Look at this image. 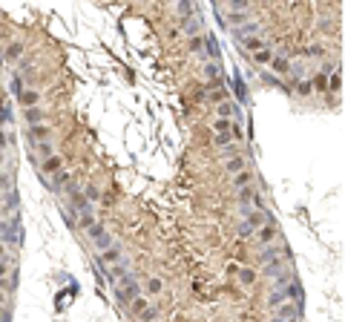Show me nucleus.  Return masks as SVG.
Segmentation results:
<instances>
[{
    "mask_svg": "<svg viewBox=\"0 0 345 322\" xmlns=\"http://www.w3.org/2000/svg\"><path fill=\"white\" fill-rule=\"evenodd\" d=\"M138 293H141V285H138V279H135L132 273H124V276L115 282V299H118L124 308L138 296Z\"/></svg>",
    "mask_w": 345,
    "mask_h": 322,
    "instance_id": "nucleus-1",
    "label": "nucleus"
},
{
    "mask_svg": "<svg viewBox=\"0 0 345 322\" xmlns=\"http://www.w3.org/2000/svg\"><path fill=\"white\" fill-rule=\"evenodd\" d=\"M87 236H90V242H92V245L101 250V253H104L107 248H112V236L107 233V227L101 225V222H95V225L87 230Z\"/></svg>",
    "mask_w": 345,
    "mask_h": 322,
    "instance_id": "nucleus-2",
    "label": "nucleus"
},
{
    "mask_svg": "<svg viewBox=\"0 0 345 322\" xmlns=\"http://www.w3.org/2000/svg\"><path fill=\"white\" fill-rule=\"evenodd\" d=\"M276 236H279V227H276V222L271 219V222H265V225L256 230V239H259V245L262 248H271L273 242H276Z\"/></svg>",
    "mask_w": 345,
    "mask_h": 322,
    "instance_id": "nucleus-3",
    "label": "nucleus"
},
{
    "mask_svg": "<svg viewBox=\"0 0 345 322\" xmlns=\"http://www.w3.org/2000/svg\"><path fill=\"white\" fill-rule=\"evenodd\" d=\"M121 253H124V250H121V245H118V242H112V248H107V250H104V253L98 256V268H109V265H118V262H121Z\"/></svg>",
    "mask_w": 345,
    "mask_h": 322,
    "instance_id": "nucleus-4",
    "label": "nucleus"
},
{
    "mask_svg": "<svg viewBox=\"0 0 345 322\" xmlns=\"http://www.w3.org/2000/svg\"><path fill=\"white\" fill-rule=\"evenodd\" d=\"M61 170H63L61 156H49V159L40 161V173H43V176H55V173H61Z\"/></svg>",
    "mask_w": 345,
    "mask_h": 322,
    "instance_id": "nucleus-5",
    "label": "nucleus"
},
{
    "mask_svg": "<svg viewBox=\"0 0 345 322\" xmlns=\"http://www.w3.org/2000/svg\"><path fill=\"white\" fill-rule=\"evenodd\" d=\"M201 52H207L210 64H219V61H221L219 43H216V37H213V35H204V49H201Z\"/></svg>",
    "mask_w": 345,
    "mask_h": 322,
    "instance_id": "nucleus-6",
    "label": "nucleus"
},
{
    "mask_svg": "<svg viewBox=\"0 0 345 322\" xmlns=\"http://www.w3.org/2000/svg\"><path fill=\"white\" fill-rule=\"evenodd\" d=\"M49 135H52V129L46 127V124H37V127H29V129H26V138H29L32 144H35V141L40 144V141H46Z\"/></svg>",
    "mask_w": 345,
    "mask_h": 322,
    "instance_id": "nucleus-7",
    "label": "nucleus"
},
{
    "mask_svg": "<svg viewBox=\"0 0 345 322\" xmlns=\"http://www.w3.org/2000/svg\"><path fill=\"white\" fill-rule=\"evenodd\" d=\"M23 121H26L29 127L43 124V109H40V107H29V109H23Z\"/></svg>",
    "mask_w": 345,
    "mask_h": 322,
    "instance_id": "nucleus-8",
    "label": "nucleus"
},
{
    "mask_svg": "<svg viewBox=\"0 0 345 322\" xmlns=\"http://www.w3.org/2000/svg\"><path fill=\"white\" fill-rule=\"evenodd\" d=\"M3 58H6L9 64L20 61V58H23V43H9V46L3 49Z\"/></svg>",
    "mask_w": 345,
    "mask_h": 322,
    "instance_id": "nucleus-9",
    "label": "nucleus"
},
{
    "mask_svg": "<svg viewBox=\"0 0 345 322\" xmlns=\"http://www.w3.org/2000/svg\"><path fill=\"white\" fill-rule=\"evenodd\" d=\"M18 101H20V107H23V109H29V107H37L40 95H37V89H23V92L18 95Z\"/></svg>",
    "mask_w": 345,
    "mask_h": 322,
    "instance_id": "nucleus-10",
    "label": "nucleus"
},
{
    "mask_svg": "<svg viewBox=\"0 0 345 322\" xmlns=\"http://www.w3.org/2000/svg\"><path fill=\"white\" fill-rule=\"evenodd\" d=\"M227 23H230V26H245V23H251V9H248V12H227Z\"/></svg>",
    "mask_w": 345,
    "mask_h": 322,
    "instance_id": "nucleus-11",
    "label": "nucleus"
},
{
    "mask_svg": "<svg viewBox=\"0 0 345 322\" xmlns=\"http://www.w3.org/2000/svg\"><path fill=\"white\" fill-rule=\"evenodd\" d=\"M141 290H144V296H147V299H150V296H158V293L164 290V282L153 276V279H147V282H144V288H141Z\"/></svg>",
    "mask_w": 345,
    "mask_h": 322,
    "instance_id": "nucleus-12",
    "label": "nucleus"
},
{
    "mask_svg": "<svg viewBox=\"0 0 345 322\" xmlns=\"http://www.w3.org/2000/svg\"><path fill=\"white\" fill-rule=\"evenodd\" d=\"M147 305H150V299H147L144 293H138V296H135V299H132V302H129L127 308H129V314H132V317H138V314H141V311H144Z\"/></svg>",
    "mask_w": 345,
    "mask_h": 322,
    "instance_id": "nucleus-13",
    "label": "nucleus"
},
{
    "mask_svg": "<svg viewBox=\"0 0 345 322\" xmlns=\"http://www.w3.org/2000/svg\"><path fill=\"white\" fill-rule=\"evenodd\" d=\"M242 46H245L251 55H256V52H259V49H265L268 43H265L262 37H256V35H253V37H242Z\"/></svg>",
    "mask_w": 345,
    "mask_h": 322,
    "instance_id": "nucleus-14",
    "label": "nucleus"
},
{
    "mask_svg": "<svg viewBox=\"0 0 345 322\" xmlns=\"http://www.w3.org/2000/svg\"><path fill=\"white\" fill-rule=\"evenodd\" d=\"M251 184H253V173H251V170H242V173L233 176V187L242 190V187H251Z\"/></svg>",
    "mask_w": 345,
    "mask_h": 322,
    "instance_id": "nucleus-15",
    "label": "nucleus"
},
{
    "mask_svg": "<svg viewBox=\"0 0 345 322\" xmlns=\"http://www.w3.org/2000/svg\"><path fill=\"white\" fill-rule=\"evenodd\" d=\"M224 167H227V173H233V176H236V173H242V170L248 167V161L242 159V156H233V159H227V164H224Z\"/></svg>",
    "mask_w": 345,
    "mask_h": 322,
    "instance_id": "nucleus-16",
    "label": "nucleus"
},
{
    "mask_svg": "<svg viewBox=\"0 0 345 322\" xmlns=\"http://www.w3.org/2000/svg\"><path fill=\"white\" fill-rule=\"evenodd\" d=\"M259 32V23H245V26H242V29H233V37H239V40H242V37H253V35Z\"/></svg>",
    "mask_w": 345,
    "mask_h": 322,
    "instance_id": "nucleus-17",
    "label": "nucleus"
},
{
    "mask_svg": "<svg viewBox=\"0 0 345 322\" xmlns=\"http://www.w3.org/2000/svg\"><path fill=\"white\" fill-rule=\"evenodd\" d=\"M285 268H288V262H285V259H276V262H271V265H265V276H271V279H273L276 273H282Z\"/></svg>",
    "mask_w": 345,
    "mask_h": 322,
    "instance_id": "nucleus-18",
    "label": "nucleus"
},
{
    "mask_svg": "<svg viewBox=\"0 0 345 322\" xmlns=\"http://www.w3.org/2000/svg\"><path fill=\"white\" fill-rule=\"evenodd\" d=\"M69 181H72V179H69V173H55V176H52V190H66V184H69Z\"/></svg>",
    "mask_w": 345,
    "mask_h": 322,
    "instance_id": "nucleus-19",
    "label": "nucleus"
},
{
    "mask_svg": "<svg viewBox=\"0 0 345 322\" xmlns=\"http://www.w3.org/2000/svg\"><path fill=\"white\" fill-rule=\"evenodd\" d=\"M273 58H276V55H273V49H271V46H265V49H259V52L253 55V61H256V64H271Z\"/></svg>",
    "mask_w": 345,
    "mask_h": 322,
    "instance_id": "nucleus-20",
    "label": "nucleus"
},
{
    "mask_svg": "<svg viewBox=\"0 0 345 322\" xmlns=\"http://www.w3.org/2000/svg\"><path fill=\"white\" fill-rule=\"evenodd\" d=\"M239 282H242L245 288H251L253 282H256V270H251V268H242V270H239Z\"/></svg>",
    "mask_w": 345,
    "mask_h": 322,
    "instance_id": "nucleus-21",
    "label": "nucleus"
},
{
    "mask_svg": "<svg viewBox=\"0 0 345 322\" xmlns=\"http://www.w3.org/2000/svg\"><path fill=\"white\" fill-rule=\"evenodd\" d=\"M328 87H331V92H334V95L340 92V87H343V75H340V69H337V72H331V78H328Z\"/></svg>",
    "mask_w": 345,
    "mask_h": 322,
    "instance_id": "nucleus-22",
    "label": "nucleus"
},
{
    "mask_svg": "<svg viewBox=\"0 0 345 322\" xmlns=\"http://www.w3.org/2000/svg\"><path fill=\"white\" fill-rule=\"evenodd\" d=\"M84 198H87V201H90V204H95V201H98V198H101V190H98V187H95V184H90V187H84Z\"/></svg>",
    "mask_w": 345,
    "mask_h": 322,
    "instance_id": "nucleus-23",
    "label": "nucleus"
},
{
    "mask_svg": "<svg viewBox=\"0 0 345 322\" xmlns=\"http://www.w3.org/2000/svg\"><path fill=\"white\" fill-rule=\"evenodd\" d=\"M92 225H95V216H92V213H81V216H78V227H81V230H90Z\"/></svg>",
    "mask_w": 345,
    "mask_h": 322,
    "instance_id": "nucleus-24",
    "label": "nucleus"
},
{
    "mask_svg": "<svg viewBox=\"0 0 345 322\" xmlns=\"http://www.w3.org/2000/svg\"><path fill=\"white\" fill-rule=\"evenodd\" d=\"M12 92H15V95L23 92V75H20V72H15V78H12Z\"/></svg>",
    "mask_w": 345,
    "mask_h": 322,
    "instance_id": "nucleus-25",
    "label": "nucleus"
},
{
    "mask_svg": "<svg viewBox=\"0 0 345 322\" xmlns=\"http://www.w3.org/2000/svg\"><path fill=\"white\" fill-rule=\"evenodd\" d=\"M37 153H40L43 159H49V156H55V150H52V144H49V141H40V144H37Z\"/></svg>",
    "mask_w": 345,
    "mask_h": 322,
    "instance_id": "nucleus-26",
    "label": "nucleus"
},
{
    "mask_svg": "<svg viewBox=\"0 0 345 322\" xmlns=\"http://www.w3.org/2000/svg\"><path fill=\"white\" fill-rule=\"evenodd\" d=\"M253 230H256V227H253L248 219H245V222L239 225V236H242V239H248V236H253Z\"/></svg>",
    "mask_w": 345,
    "mask_h": 322,
    "instance_id": "nucleus-27",
    "label": "nucleus"
},
{
    "mask_svg": "<svg viewBox=\"0 0 345 322\" xmlns=\"http://www.w3.org/2000/svg\"><path fill=\"white\" fill-rule=\"evenodd\" d=\"M204 72H207V78H219L221 69H219V64H207L204 66Z\"/></svg>",
    "mask_w": 345,
    "mask_h": 322,
    "instance_id": "nucleus-28",
    "label": "nucleus"
},
{
    "mask_svg": "<svg viewBox=\"0 0 345 322\" xmlns=\"http://www.w3.org/2000/svg\"><path fill=\"white\" fill-rule=\"evenodd\" d=\"M190 49H193V52H201V49H204V37H193V40H190Z\"/></svg>",
    "mask_w": 345,
    "mask_h": 322,
    "instance_id": "nucleus-29",
    "label": "nucleus"
},
{
    "mask_svg": "<svg viewBox=\"0 0 345 322\" xmlns=\"http://www.w3.org/2000/svg\"><path fill=\"white\" fill-rule=\"evenodd\" d=\"M12 121V109L9 107H0V124H9Z\"/></svg>",
    "mask_w": 345,
    "mask_h": 322,
    "instance_id": "nucleus-30",
    "label": "nucleus"
},
{
    "mask_svg": "<svg viewBox=\"0 0 345 322\" xmlns=\"http://www.w3.org/2000/svg\"><path fill=\"white\" fill-rule=\"evenodd\" d=\"M236 92H239V98H242V101H248V87H245L239 78H236Z\"/></svg>",
    "mask_w": 345,
    "mask_h": 322,
    "instance_id": "nucleus-31",
    "label": "nucleus"
},
{
    "mask_svg": "<svg viewBox=\"0 0 345 322\" xmlns=\"http://www.w3.org/2000/svg\"><path fill=\"white\" fill-rule=\"evenodd\" d=\"M271 64L276 66V69H279V72H282V75H285V72H288V69H291V66H288V61H282V58H273V61H271Z\"/></svg>",
    "mask_w": 345,
    "mask_h": 322,
    "instance_id": "nucleus-32",
    "label": "nucleus"
},
{
    "mask_svg": "<svg viewBox=\"0 0 345 322\" xmlns=\"http://www.w3.org/2000/svg\"><path fill=\"white\" fill-rule=\"evenodd\" d=\"M221 156H224V159H233V156H239V147H233V144H230V147H224V150H221Z\"/></svg>",
    "mask_w": 345,
    "mask_h": 322,
    "instance_id": "nucleus-33",
    "label": "nucleus"
},
{
    "mask_svg": "<svg viewBox=\"0 0 345 322\" xmlns=\"http://www.w3.org/2000/svg\"><path fill=\"white\" fill-rule=\"evenodd\" d=\"M190 12H193V9H190V3H179V15H184V18H187Z\"/></svg>",
    "mask_w": 345,
    "mask_h": 322,
    "instance_id": "nucleus-34",
    "label": "nucleus"
},
{
    "mask_svg": "<svg viewBox=\"0 0 345 322\" xmlns=\"http://www.w3.org/2000/svg\"><path fill=\"white\" fill-rule=\"evenodd\" d=\"M199 26H201L199 20H190V23H187V32H190V35H196V32H199Z\"/></svg>",
    "mask_w": 345,
    "mask_h": 322,
    "instance_id": "nucleus-35",
    "label": "nucleus"
},
{
    "mask_svg": "<svg viewBox=\"0 0 345 322\" xmlns=\"http://www.w3.org/2000/svg\"><path fill=\"white\" fill-rule=\"evenodd\" d=\"M6 270H9V265H6V262H0V282H3V276H6Z\"/></svg>",
    "mask_w": 345,
    "mask_h": 322,
    "instance_id": "nucleus-36",
    "label": "nucleus"
},
{
    "mask_svg": "<svg viewBox=\"0 0 345 322\" xmlns=\"http://www.w3.org/2000/svg\"><path fill=\"white\" fill-rule=\"evenodd\" d=\"M6 259H9V256H6V248L0 245V262H6Z\"/></svg>",
    "mask_w": 345,
    "mask_h": 322,
    "instance_id": "nucleus-37",
    "label": "nucleus"
},
{
    "mask_svg": "<svg viewBox=\"0 0 345 322\" xmlns=\"http://www.w3.org/2000/svg\"><path fill=\"white\" fill-rule=\"evenodd\" d=\"M3 181H6V173H3V170H0V184H3Z\"/></svg>",
    "mask_w": 345,
    "mask_h": 322,
    "instance_id": "nucleus-38",
    "label": "nucleus"
},
{
    "mask_svg": "<svg viewBox=\"0 0 345 322\" xmlns=\"http://www.w3.org/2000/svg\"><path fill=\"white\" fill-rule=\"evenodd\" d=\"M0 164H3V153H0Z\"/></svg>",
    "mask_w": 345,
    "mask_h": 322,
    "instance_id": "nucleus-39",
    "label": "nucleus"
},
{
    "mask_svg": "<svg viewBox=\"0 0 345 322\" xmlns=\"http://www.w3.org/2000/svg\"><path fill=\"white\" fill-rule=\"evenodd\" d=\"M0 193H3V184H0Z\"/></svg>",
    "mask_w": 345,
    "mask_h": 322,
    "instance_id": "nucleus-40",
    "label": "nucleus"
},
{
    "mask_svg": "<svg viewBox=\"0 0 345 322\" xmlns=\"http://www.w3.org/2000/svg\"><path fill=\"white\" fill-rule=\"evenodd\" d=\"M0 61H3V55H0Z\"/></svg>",
    "mask_w": 345,
    "mask_h": 322,
    "instance_id": "nucleus-41",
    "label": "nucleus"
},
{
    "mask_svg": "<svg viewBox=\"0 0 345 322\" xmlns=\"http://www.w3.org/2000/svg\"><path fill=\"white\" fill-rule=\"evenodd\" d=\"M0 213H3V207H0Z\"/></svg>",
    "mask_w": 345,
    "mask_h": 322,
    "instance_id": "nucleus-42",
    "label": "nucleus"
}]
</instances>
